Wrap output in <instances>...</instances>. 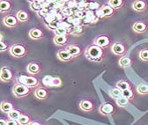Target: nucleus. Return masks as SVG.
I'll return each mask as SVG.
<instances>
[{"label": "nucleus", "instance_id": "nucleus-1", "mask_svg": "<svg viewBox=\"0 0 148 125\" xmlns=\"http://www.w3.org/2000/svg\"><path fill=\"white\" fill-rule=\"evenodd\" d=\"M85 57L87 60L92 63H101L105 57V50L103 48L97 46L96 44L92 43L86 47L85 49Z\"/></svg>", "mask_w": 148, "mask_h": 125}, {"label": "nucleus", "instance_id": "nucleus-2", "mask_svg": "<svg viewBox=\"0 0 148 125\" xmlns=\"http://www.w3.org/2000/svg\"><path fill=\"white\" fill-rule=\"evenodd\" d=\"M16 82L18 84H22L29 88H35L40 85V80L36 77L27 75H20L16 78Z\"/></svg>", "mask_w": 148, "mask_h": 125}, {"label": "nucleus", "instance_id": "nucleus-3", "mask_svg": "<svg viewBox=\"0 0 148 125\" xmlns=\"http://www.w3.org/2000/svg\"><path fill=\"white\" fill-rule=\"evenodd\" d=\"M10 54L16 57V58H21L24 57L27 55V48L22 44V43H16L13 44L11 48H10Z\"/></svg>", "mask_w": 148, "mask_h": 125}, {"label": "nucleus", "instance_id": "nucleus-4", "mask_svg": "<svg viewBox=\"0 0 148 125\" xmlns=\"http://www.w3.org/2000/svg\"><path fill=\"white\" fill-rule=\"evenodd\" d=\"M12 94L16 98L22 99L31 94V88H29L22 84L17 83L16 85H14V86L12 88Z\"/></svg>", "mask_w": 148, "mask_h": 125}, {"label": "nucleus", "instance_id": "nucleus-5", "mask_svg": "<svg viewBox=\"0 0 148 125\" xmlns=\"http://www.w3.org/2000/svg\"><path fill=\"white\" fill-rule=\"evenodd\" d=\"M111 51H112L114 55L122 57L127 54L128 46L125 42L118 41V42H116L112 46H111Z\"/></svg>", "mask_w": 148, "mask_h": 125}, {"label": "nucleus", "instance_id": "nucleus-6", "mask_svg": "<svg viewBox=\"0 0 148 125\" xmlns=\"http://www.w3.org/2000/svg\"><path fill=\"white\" fill-rule=\"evenodd\" d=\"M96 14L99 18H110L116 14V10L108 4H106L98 8Z\"/></svg>", "mask_w": 148, "mask_h": 125}, {"label": "nucleus", "instance_id": "nucleus-7", "mask_svg": "<svg viewBox=\"0 0 148 125\" xmlns=\"http://www.w3.org/2000/svg\"><path fill=\"white\" fill-rule=\"evenodd\" d=\"M42 84L45 87H59L62 85L63 82L59 77H52L47 75L42 79Z\"/></svg>", "mask_w": 148, "mask_h": 125}, {"label": "nucleus", "instance_id": "nucleus-8", "mask_svg": "<svg viewBox=\"0 0 148 125\" xmlns=\"http://www.w3.org/2000/svg\"><path fill=\"white\" fill-rule=\"evenodd\" d=\"M14 78L13 71L10 67L3 66L0 70V80L4 83H9L11 82Z\"/></svg>", "mask_w": 148, "mask_h": 125}, {"label": "nucleus", "instance_id": "nucleus-9", "mask_svg": "<svg viewBox=\"0 0 148 125\" xmlns=\"http://www.w3.org/2000/svg\"><path fill=\"white\" fill-rule=\"evenodd\" d=\"M99 47H101L103 48H108L111 44V39L108 34H100L96 36L94 40V42Z\"/></svg>", "mask_w": 148, "mask_h": 125}, {"label": "nucleus", "instance_id": "nucleus-10", "mask_svg": "<svg viewBox=\"0 0 148 125\" xmlns=\"http://www.w3.org/2000/svg\"><path fill=\"white\" fill-rule=\"evenodd\" d=\"M99 112L101 115H111L115 114L116 112V108L113 106L112 103L110 102H105V103H102L101 105H100L99 107Z\"/></svg>", "mask_w": 148, "mask_h": 125}, {"label": "nucleus", "instance_id": "nucleus-11", "mask_svg": "<svg viewBox=\"0 0 148 125\" xmlns=\"http://www.w3.org/2000/svg\"><path fill=\"white\" fill-rule=\"evenodd\" d=\"M65 49L73 57V58L79 57L84 53L83 48L80 45H79V44H70V45H67Z\"/></svg>", "mask_w": 148, "mask_h": 125}, {"label": "nucleus", "instance_id": "nucleus-12", "mask_svg": "<svg viewBox=\"0 0 148 125\" xmlns=\"http://www.w3.org/2000/svg\"><path fill=\"white\" fill-rule=\"evenodd\" d=\"M4 24L10 28H14L17 27L18 25H20V20L17 19L16 15H12V14H7L5 18H4Z\"/></svg>", "mask_w": 148, "mask_h": 125}, {"label": "nucleus", "instance_id": "nucleus-13", "mask_svg": "<svg viewBox=\"0 0 148 125\" xmlns=\"http://www.w3.org/2000/svg\"><path fill=\"white\" fill-rule=\"evenodd\" d=\"M95 108V105L94 101L89 99L82 100L79 102V109L84 112H92V111H94Z\"/></svg>", "mask_w": 148, "mask_h": 125}, {"label": "nucleus", "instance_id": "nucleus-14", "mask_svg": "<svg viewBox=\"0 0 148 125\" xmlns=\"http://www.w3.org/2000/svg\"><path fill=\"white\" fill-rule=\"evenodd\" d=\"M27 70L30 75H37L42 71V65L38 62H31L27 66Z\"/></svg>", "mask_w": 148, "mask_h": 125}, {"label": "nucleus", "instance_id": "nucleus-15", "mask_svg": "<svg viewBox=\"0 0 148 125\" xmlns=\"http://www.w3.org/2000/svg\"><path fill=\"white\" fill-rule=\"evenodd\" d=\"M132 8L137 12H143L148 8V3L146 0H135L132 3Z\"/></svg>", "mask_w": 148, "mask_h": 125}, {"label": "nucleus", "instance_id": "nucleus-16", "mask_svg": "<svg viewBox=\"0 0 148 125\" xmlns=\"http://www.w3.org/2000/svg\"><path fill=\"white\" fill-rule=\"evenodd\" d=\"M34 96L36 99L38 100H45L49 98V92L48 91V89L45 87H37L34 91Z\"/></svg>", "mask_w": 148, "mask_h": 125}, {"label": "nucleus", "instance_id": "nucleus-17", "mask_svg": "<svg viewBox=\"0 0 148 125\" xmlns=\"http://www.w3.org/2000/svg\"><path fill=\"white\" fill-rule=\"evenodd\" d=\"M132 29L138 33H144L148 30V24L144 20H138L132 25Z\"/></svg>", "mask_w": 148, "mask_h": 125}, {"label": "nucleus", "instance_id": "nucleus-18", "mask_svg": "<svg viewBox=\"0 0 148 125\" xmlns=\"http://www.w3.org/2000/svg\"><path fill=\"white\" fill-rule=\"evenodd\" d=\"M57 57L58 58L62 61V62H65V63H68V62H71L72 59H73V57L70 54V53L65 49V48H62V49H59L57 53Z\"/></svg>", "mask_w": 148, "mask_h": 125}, {"label": "nucleus", "instance_id": "nucleus-19", "mask_svg": "<svg viewBox=\"0 0 148 125\" xmlns=\"http://www.w3.org/2000/svg\"><path fill=\"white\" fill-rule=\"evenodd\" d=\"M29 37L33 40H41L44 37V33L41 28L34 27L29 31Z\"/></svg>", "mask_w": 148, "mask_h": 125}, {"label": "nucleus", "instance_id": "nucleus-20", "mask_svg": "<svg viewBox=\"0 0 148 125\" xmlns=\"http://www.w3.org/2000/svg\"><path fill=\"white\" fill-rule=\"evenodd\" d=\"M53 42L58 46H65L68 44V35H55Z\"/></svg>", "mask_w": 148, "mask_h": 125}, {"label": "nucleus", "instance_id": "nucleus-21", "mask_svg": "<svg viewBox=\"0 0 148 125\" xmlns=\"http://www.w3.org/2000/svg\"><path fill=\"white\" fill-rule=\"evenodd\" d=\"M10 0H0V13H8L12 9Z\"/></svg>", "mask_w": 148, "mask_h": 125}, {"label": "nucleus", "instance_id": "nucleus-22", "mask_svg": "<svg viewBox=\"0 0 148 125\" xmlns=\"http://www.w3.org/2000/svg\"><path fill=\"white\" fill-rule=\"evenodd\" d=\"M133 62H132V59L128 57V56H123L120 58L119 60V65L120 67H122L123 69H125V68H129L132 65Z\"/></svg>", "mask_w": 148, "mask_h": 125}, {"label": "nucleus", "instance_id": "nucleus-23", "mask_svg": "<svg viewBox=\"0 0 148 125\" xmlns=\"http://www.w3.org/2000/svg\"><path fill=\"white\" fill-rule=\"evenodd\" d=\"M14 109V106L12 102L7 101V100H4L0 103V110H1L3 113H9L11 110H12Z\"/></svg>", "mask_w": 148, "mask_h": 125}, {"label": "nucleus", "instance_id": "nucleus-24", "mask_svg": "<svg viewBox=\"0 0 148 125\" xmlns=\"http://www.w3.org/2000/svg\"><path fill=\"white\" fill-rule=\"evenodd\" d=\"M108 4L115 10L122 9L125 5V0H108Z\"/></svg>", "mask_w": 148, "mask_h": 125}, {"label": "nucleus", "instance_id": "nucleus-25", "mask_svg": "<svg viewBox=\"0 0 148 125\" xmlns=\"http://www.w3.org/2000/svg\"><path fill=\"white\" fill-rule=\"evenodd\" d=\"M16 17L17 19L20 20V22H26L29 20V14L27 12L24 11V10H20L18 11L16 13Z\"/></svg>", "mask_w": 148, "mask_h": 125}, {"label": "nucleus", "instance_id": "nucleus-26", "mask_svg": "<svg viewBox=\"0 0 148 125\" xmlns=\"http://www.w3.org/2000/svg\"><path fill=\"white\" fill-rule=\"evenodd\" d=\"M18 122L20 123V125H28L32 122V119L30 115L26 114H21L18 119Z\"/></svg>", "mask_w": 148, "mask_h": 125}, {"label": "nucleus", "instance_id": "nucleus-27", "mask_svg": "<svg viewBox=\"0 0 148 125\" xmlns=\"http://www.w3.org/2000/svg\"><path fill=\"white\" fill-rule=\"evenodd\" d=\"M109 94L113 99L117 100V99L123 97V91L120 90V89L117 88V87H115L113 89H111V91L109 92Z\"/></svg>", "mask_w": 148, "mask_h": 125}, {"label": "nucleus", "instance_id": "nucleus-28", "mask_svg": "<svg viewBox=\"0 0 148 125\" xmlns=\"http://www.w3.org/2000/svg\"><path fill=\"white\" fill-rule=\"evenodd\" d=\"M116 87L119 88L122 91H124V90H126V89L132 88V85H131V84H130V82H128L126 80H120L116 83Z\"/></svg>", "mask_w": 148, "mask_h": 125}, {"label": "nucleus", "instance_id": "nucleus-29", "mask_svg": "<svg viewBox=\"0 0 148 125\" xmlns=\"http://www.w3.org/2000/svg\"><path fill=\"white\" fill-rule=\"evenodd\" d=\"M137 92L141 95L148 94V85L147 84H139L137 86Z\"/></svg>", "mask_w": 148, "mask_h": 125}, {"label": "nucleus", "instance_id": "nucleus-30", "mask_svg": "<svg viewBox=\"0 0 148 125\" xmlns=\"http://www.w3.org/2000/svg\"><path fill=\"white\" fill-rule=\"evenodd\" d=\"M21 114H22V113H21L20 110L13 109L11 110L9 113H7V116H8L9 119H12V120H18V117L21 116Z\"/></svg>", "mask_w": 148, "mask_h": 125}, {"label": "nucleus", "instance_id": "nucleus-31", "mask_svg": "<svg viewBox=\"0 0 148 125\" xmlns=\"http://www.w3.org/2000/svg\"><path fill=\"white\" fill-rule=\"evenodd\" d=\"M116 102L117 104L118 107H121V108H126V107H128L130 105V100L125 98V97H121L117 100H116Z\"/></svg>", "mask_w": 148, "mask_h": 125}, {"label": "nucleus", "instance_id": "nucleus-32", "mask_svg": "<svg viewBox=\"0 0 148 125\" xmlns=\"http://www.w3.org/2000/svg\"><path fill=\"white\" fill-rule=\"evenodd\" d=\"M138 57L144 62H148V48H143L138 52Z\"/></svg>", "mask_w": 148, "mask_h": 125}, {"label": "nucleus", "instance_id": "nucleus-33", "mask_svg": "<svg viewBox=\"0 0 148 125\" xmlns=\"http://www.w3.org/2000/svg\"><path fill=\"white\" fill-rule=\"evenodd\" d=\"M123 96L127 98L129 100H131L134 98V92L132 88H129V89H126V90L123 91Z\"/></svg>", "mask_w": 148, "mask_h": 125}, {"label": "nucleus", "instance_id": "nucleus-34", "mask_svg": "<svg viewBox=\"0 0 148 125\" xmlns=\"http://www.w3.org/2000/svg\"><path fill=\"white\" fill-rule=\"evenodd\" d=\"M56 35H69V30L66 27H58L54 30Z\"/></svg>", "mask_w": 148, "mask_h": 125}, {"label": "nucleus", "instance_id": "nucleus-35", "mask_svg": "<svg viewBox=\"0 0 148 125\" xmlns=\"http://www.w3.org/2000/svg\"><path fill=\"white\" fill-rule=\"evenodd\" d=\"M31 9H32L33 11H35V12H39L41 10L43 9V5L35 1V2H34V3L31 4Z\"/></svg>", "mask_w": 148, "mask_h": 125}, {"label": "nucleus", "instance_id": "nucleus-36", "mask_svg": "<svg viewBox=\"0 0 148 125\" xmlns=\"http://www.w3.org/2000/svg\"><path fill=\"white\" fill-rule=\"evenodd\" d=\"M7 48H8V45L5 42H4L3 41L0 42V52H5L7 50Z\"/></svg>", "mask_w": 148, "mask_h": 125}, {"label": "nucleus", "instance_id": "nucleus-37", "mask_svg": "<svg viewBox=\"0 0 148 125\" xmlns=\"http://www.w3.org/2000/svg\"><path fill=\"white\" fill-rule=\"evenodd\" d=\"M7 125H20L18 120H12V119H8L7 120Z\"/></svg>", "mask_w": 148, "mask_h": 125}, {"label": "nucleus", "instance_id": "nucleus-38", "mask_svg": "<svg viewBox=\"0 0 148 125\" xmlns=\"http://www.w3.org/2000/svg\"><path fill=\"white\" fill-rule=\"evenodd\" d=\"M0 125H7V120L5 118H0Z\"/></svg>", "mask_w": 148, "mask_h": 125}, {"label": "nucleus", "instance_id": "nucleus-39", "mask_svg": "<svg viewBox=\"0 0 148 125\" xmlns=\"http://www.w3.org/2000/svg\"><path fill=\"white\" fill-rule=\"evenodd\" d=\"M28 125H42V124L38 121H32Z\"/></svg>", "mask_w": 148, "mask_h": 125}, {"label": "nucleus", "instance_id": "nucleus-40", "mask_svg": "<svg viewBox=\"0 0 148 125\" xmlns=\"http://www.w3.org/2000/svg\"><path fill=\"white\" fill-rule=\"evenodd\" d=\"M36 2H38V3H41V4H42L43 5V3L46 1V0H35Z\"/></svg>", "mask_w": 148, "mask_h": 125}, {"label": "nucleus", "instance_id": "nucleus-41", "mask_svg": "<svg viewBox=\"0 0 148 125\" xmlns=\"http://www.w3.org/2000/svg\"><path fill=\"white\" fill-rule=\"evenodd\" d=\"M3 39H4V36H3V34L0 33V42H2L3 41Z\"/></svg>", "mask_w": 148, "mask_h": 125}, {"label": "nucleus", "instance_id": "nucleus-42", "mask_svg": "<svg viewBox=\"0 0 148 125\" xmlns=\"http://www.w3.org/2000/svg\"><path fill=\"white\" fill-rule=\"evenodd\" d=\"M28 1L32 4V3H34V2H35V0H28Z\"/></svg>", "mask_w": 148, "mask_h": 125}]
</instances>
